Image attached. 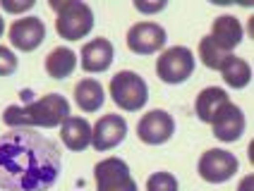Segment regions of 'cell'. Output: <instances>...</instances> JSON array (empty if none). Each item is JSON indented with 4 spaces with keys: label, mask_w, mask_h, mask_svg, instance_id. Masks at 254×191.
I'll return each instance as SVG.
<instances>
[{
    "label": "cell",
    "mask_w": 254,
    "mask_h": 191,
    "mask_svg": "<svg viewBox=\"0 0 254 191\" xmlns=\"http://www.w3.org/2000/svg\"><path fill=\"white\" fill-rule=\"evenodd\" d=\"M127 137V122L123 115H103L96 120V124L91 127V146L103 153V150H111L115 146H120Z\"/></svg>",
    "instance_id": "obj_10"
},
{
    "label": "cell",
    "mask_w": 254,
    "mask_h": 191,
    "mask_svg": "<svg viewBox=\"0 0 254 191\" xmlns=\"http://www.w3.org/2000/svg\"><path fill=\"white\" fill-rule=\"evenodd\" d=\"M51 10L58 14L56 31L65 41L86 39L94 29L96 14L82 0H51Z\"/></svg>",
    "instance_id": "obj_3"
},
{
    "label": "cell",
    "mask_w": 254,
    "mask_h": 191,
    "mask_svg": "<svg viewBox=\"0 0 254 191\" xmlns=\"http://www.w3.org/2000/svg\"><path fill=\"white\" fill-rule=\"evenodd\" d=\"M2 34H5V19L0 17V36H2Z\"/></svg>",
    "instance_id": "obj_26"
},
{
    "label": "cell",
    "mask_w": 254,
    "mask_h": 191,
    "mask_svg": "<svg viewBox=\"0 0 254 191\" xmlns=\"http://www.w3.org/2000/svg\"><path fill=\"white\" fill-rule=\"evenodd\" d=\"M60 139L63 143L74 153H82L91 146V124L86 122L84 117H67L60 124Z\"/></svg>",
    "instance_id": "obj_15"
},
{
    "label": "cell",
    "mask_w": 254,
    "mask_h": 191,
    "mask_svg": "<svg viewBox=\"0 0 254 191\" xmlns=\"http://www.w3.org/2000/svg\"><path fill=\"white\" fill-rule=\"evenodd\" d=\"M238 167H240V163L233 153H228L223 148H209L206 153H201L197 163V172L209 184H223L238 172Z\"/></svg>",
    "instance_id": "obj_7"
},
{
    "label": "cell",
    "mask_w": 254,
    "mask_h": 191,
    "mask_svg": "<svg viewBox=\"0 0 254 191\" xmlns=\"http://www.w3.org/2000/svg\"><path fill=\"white\" fill-rule=\"evenodd\" d=\"M134 10L137 12H144V14H156L161 10H166V2H141V0H134Z\"/></svg>",
    "instance_id": "obj_24"
},
{
    "label": "cell",
    "mask_w": 254,
    "mask_h": 191,
    "mask_svg": "<svg viewBox=\"0 0 254 191\" xmlns=\"http://www.w3.org/2000/svg\"><path fill=\"white\" fill-rule=\"evenodd\" d=\"M168 34L156 22H137L127 31V48L134 55H154L166 48Z\"/></svg>",
    "instance_id": "obj_9"
},
{
    "label": "cell",
    "mask_w": 254,
    "mask_h": 191,
    "mask_svg": "<svg viewBox=\"0 0 254 191\" xmlns=\"http://www.w3.org/2000/svg\"><path fill=\"white\" fill-rule=\"evenodd\" d=\"M111 98L120 110L125 112H137L146 105L149 100V86L144 82V77L132 72V69H123L111 79Z\"/></svg>",
    "instance_id": "obj_4"
},
{
    "label": "cell",
    "mask_w": 254,
    "mask_h": 191,
    "mask_svg": "<svg viewBox=\"0 0 254 191\" xmlns=\"http://www.w3.org/2000/svg\"><path fill=\"white\" fill-rule=\"evenodd\" d=\"M70 117V103L60 94H46L39 100H31L27 105H7L2 112V122L10 129L17 127H41V129H53Z\"/></svg>",
    "instance_id": "obj_2"
},
{
    "label": "cell",
    "mask_w": 254,
    "mask_h": 191,
    "mask_svg": "<svg viewBox=\"0 0 254 191\" xmlns=\"http://www.w3.org/2000/svg\"><path fill=\"white\" fill-rule=\"evenodd\" d=\"M82 69L89 74H103L108 72L115 60V46L108 39H94L82 46Z\"/></svg>",
    "instance_id": "obj_13"
},
{
    "label": "cell",
    "mask_w": 254,
    "mask_h": 191,
    "mask_svg": "<svg viewBox=\"0 0 254 191\" xmlns=\"http://www.w3.org/2000/svg\"><path fill=\"white\" fill-rule=\"evenodd\" d=\"M228 55H233V53H223V50L209 39V34L199 41V60H201L204 67L216 69V72H218V69L223 67V62L228 60Z\"/></svg>",
    "instance_id": "obj_20"
},
{
    "label": "cell",
    "mask_w": 254,
    "mask_h": 191,
    "mask_svg": "<svg viewBox=\"0 0 254 191\" xmlns=\"http://www.w3.org/2000/svg\"><path fill=\"white\" fill-rule=\"evenodd\" d=\"M96 191H139L129 172V165L123 158H106L94 167Z\"/></svg>",
    "instance_id": "obj_6"
},
{
    "label": "cell",
    "mask_w": 254,
    "mask_h": 191,
    "mask_svg": "<svg viewBox=\"0 0 254 191\" xmlns=\"http://www.w3.org/2000/svg\"><path fill=\"white\" fill-rule=\"evenodd\" d=\"M74 103H77V108L82 112H96V110L103 108L106 91H103L99 79H89L86 77L82 82H77V86H74Z\"/></svg>",
    "instance_id": "obj_17"
},
{
    "label": "cell",
    "mask_w": 254,
    "mask_h": 191,
    "mask_svg": "<svg viewBox=\"0 0 254 191\" xmlns=\"http://www.w3.org/2000/svg\"><path fill=\"white\" fill-rule=\"evenodd\" d=\"M242 36H245V31H242V24H240L238 17H233V14H221V17L213 19L209 39H211L223 53H233V50L242 43Z\"/></svg>",
    "instance_id": "obj_14"
},
{
    "label": "cell",
    "mask_w": 254,
    "mask_h": 191,
    "mask_svg": "<svg viewBox=\"0 0 254 191\" xmlns=\"http://www.w3.org/2000/svg\"><path fill=\"white\" fill-rule=\"evenodd\" d=\"M0 7L5 10V12H29L31 7H34V0H19V2H12V0H0Z\"/></svg>",
    "instance_id": "obj_23"
},
{
    "label": "cell",
    "mask_w": 254,
    "mask_h": 191,
    "mask_svg": "<svg viewBox=\"0 0 254 191\" xmlns=\"http://www.w3.org/2000/svg\"><path fill=\"white\" fill-rule=\"evenodd\" d=\"M43 41H46V24H43V19L29 14V17H19V19L12 22V27H10V43L19 53L36 50Z\"/></svg>",
    "instance_id": "obj_11"
},
{
    "label": "cell",
    "mask_w": 254,
    "mask_h": 191,
    "mask_svg": "<svg viewBox=\"0 0 254 191\" xmlns=\"http://www.w3.org/2000/svg\"><path fill=\"white\" fill-rule=\"evenodd\" d=\"M218 72H221L223 82L230 89H245L247 84L252 82V67L242 57H235V55H228V60L223 62V67Z\"/></svg>",
    "instance_id": "obj_19"
},
{
    "label": "cell",
    "mask_w": 254,
    "mask_h": 191,
    "mask_svg": "<svg viewBox=\"0 0 254 191\" xmlns=\"http://www.w3.org/2000/svg\"><path fill=\"white\" fill-rule=\"evenodd\" d=\"M17 67H19L17 55H14L10 48L0 46V77H10V74H14Z\"/></svg>",
    "instance_id": "obj_22"
},
{
    "label": "cell",
    "mask_w": 254,
    "mask_h": 191,
    "mask_svg": "<svg viewBox=\"0 0 254 191\" xmlns=\"http://www.w3.org/2000/svg\"><path fill=\"white\" fill-rule=\"evenodd\" d=\"M146 191H180V184L170 172H154L146 179Z\"/></svg>",
    "instance_id": "obj_21"
},
{
    "label": "cell",
    "mask_w": 254,
    "mask_h": 191,
    "mask_svg": "<svg viewBox=\"0 0 254 191\" xmlns=\"http://www.w3.org/2000/svg\"><path fill=\"white\" fill-rule=\"evenodd\" d=\"M173 134H175V120L166 110H149L137 122V137L141 143L163 146L173 139Z\"/></svg>",
    "instance_id": "obj_8"
},
{
    "label": "cell",
    "mask_w": 254,
    "mask_h": 191,
    "mask_svg": "<svg viewBox=\"0 0 254 191\" xmlns=\"http://www.w3.org/2000/svg\"><path fill=\"white\" fill-rule=\"evenodd\" d=\"M254 189V177L252 175H247V177H242L240 187H238V191H252Z\"/></svg>",
    "instance_id": "obj_25"
},
{
    "label": "cell",
    "mask_w": 254,
    "mask_h": 191,
    "mask_svg": "<svg viewBox=\"0 0 254 191\" xmlns=\"http://www.w3.org/2000/svg\"><path fill=\"white\" fill-rule=\"evenodd\" d=\"M245 127H247V120H245V112H242L235 103H226L223 108L218 110V115L211 120V129L213 137L223 143H233L245 134Z\"/></svg>",
    "instance_id": "obj_12"
},
{
    "label": "cell",
    "mask_w": 254,
    "mask_h": 191,
    "mask_svg": "<svg viewBox=\"0 0 254 191\" xmlns=\"http://www.w3.org/2000/svg\"><path fill=\"white\" fill-rule=\"evenodd\" d=\"M194 67H197L194 53L185 46H173V48H166L156 60V77L163 84L178 86L192 77Z\"/></svg>",
    "instance_id": "obj_5"
},
{
    "label": "cell",
    "mask_w": 254,
    "mask_h": 191,
    "mask_svg": "<svg viewBox=\"0 0 254 191\" xmlns=\"http://www.w3.org/2000/svg\"><path fill=\"white\" fill-rule=\"evenodd\" d=\"M226 103H230L226 89H221V86H206V89L199 91L197 100H194V112H197V117L204 124H211V120L218 115V110L223 108Z\"/></svg>",
    "instance_id": "obj_16"
},
{
    "label": "cell",
    "mask_w": 254,
    "mask_h": 191,
    "mask_svg": "<svg viewBox=\"0 0 254 191\" xmlns=\"http://www.w3.org/2000/svg\"><path fill=\"white\" fill-rule=\"evenodd\" d=\"M63 172V153L53 139L17 127L0 137V189L51 191Z\"/></svg>",
    "instance_id": "obj_1"
},
{
    "label": "cell",
    "mask_w": 254,
    "mask_h": 191,
    "mask_svg": "<svg viewBox=\"0 0 254 191\" xmlns=\"http://www.w3.org/2000/svg\"><path fill=\"white\" fill-rule=\"evenodd\" d=\"M77 69V53L67 46H58L46 57V74L51 79H67Z\"/></svg>",
    "instance_id": "obj_18"
}]
</instances>
